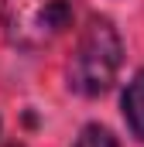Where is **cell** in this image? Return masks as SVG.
Listing matches in <instances>:
<instances>
[{
  "label": "cell",
  "instance_id": "cell-1",
  "mask_svg": "<svg viewBox=\"0 0 144 147\" xmlns=\"http://www.w3.org/2000/svg\"><path fill=\"white\" fill-rule=\"evenodd\" d=\"M120 62H124V45L117 28L107 17H93L69 58V86L79 96H103L117 82Z\"/></svg>",
  "mask_w": 144,
  "mask_h": 147
},
{
  "label": "cell",
  "instance_id": "cell-2",
  "mask_svg": "<svg viewBox=\"0 0 144 147\" xmlns=\"http://www.w3.org/2000/svg\"><path fill=\"white\" fill-rule=\"evenodd\" d=\"M79 0H0L3 34L17 48H45L75 17Z\"/></svg>",
  "mask_w": 144,
  "mask_h": 147
},
{
  "label": "cell",
  "instance_id": "cell-3",
  "mask_svg": "<svg viewBox=\"0 0 144 147\" xmlns=\"http://www.w3.org/2000/svg\"><path fill=\"white\" fill-rule=\"evenodd\" d=\"M120 106H124V120H127L130 134L144 144V69H141V72H134V79L127 82Z\"/></svg>",
  "mask_w": 144,
  "mask_h": 147
},
{
  "label": "cell",
  "instance_id": "cell-4",
  "mask_svg": "<svg viewBox=\"0 0 144 147\" xmlns=\"http://www.w3.org/2000/svg\"><path fill=\"white\" fill-rule=\"evenodd\" d=\"M75 147H120V144H117V137L110 134L107 127L89 123V127H82V134L75 137Z\"/></svg>",
  "mask_w": 144,
  "mask_h": 147
}]
</instances>
